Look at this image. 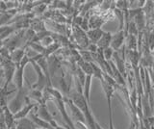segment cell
Segmentation results:
<instances>
[{
  "instance_id": "obj_24",
  "label": "cell",
  "mask_w": 154,
  "mask_h": 129,
  "mask_svg": "<svg viewBox=\"0 0 154 129\" xmlns=\"http://www.w3.org/2000/svg\"><path fill=\"white\" fill-rule=\"evenodd\" d=\"M41 41H42V45L45 47V48H46V47L51 45L53 42H54V40H53V38L51 36H48V37L43 38Z\"/></svg>"
},
{
  "instance_id": "obj_19",
  "label": "cell",
  "mask_w": 154,
  "mask_h": 129,
  "mask_svg": "<svg viewBox=\"0 0 154 129\" xmlns=\"http://www.w3.org/2000/svg\"><path fill=\"white\" fill-rule=\"evenodd\" d=\"M114 12H115L116 17L119 18V31H122L124 28V20H125L124 13L122 11L119 10V9H117V8H115Z\"/></svg>"
},
{
  "instance_id": "obj_18",
  "label": "cell",
  "mask_w": 154,
  "mask_h": 129,
  "mask_svg": "<svg viewBox=\"0 0 154 129\" xmlns=\"http://www.w3.org/2000/svg\"><path fill=\"white\" fill-rule=\"evenodd\" d=\"M91 68H93V77L98 78L100 81L103 80V71L101 70V69L95 63H94V62H91Z\"/></svg>"
},
{
  "instance_id": "obj_22",
  "label": "cell",
  "mask_w": 154,
  "mask_h": 129,
  "mask_svg": "<svg viewBox=\"0 0 154 129\" xmlns=\"http://www.w3.org/2000/svg\"><path fill=\"white\" fill-rule=\"evenodd\" d=\"M136 42H137L136 36L129 35V37H128V47H129V50L136 51V45H137Z\"/></svg>"
},
{
  "instance_id": "obj_7",
  "label": "cell",
  "mask_w": 154,
  "mask_h": 129,
  "mask_svg": "<svg viewBox=\"0 0 154 129\" xmlns=\"http://www.w3.org/2000/svg\"><path fill=\"white\" fill-rule=\"evenodd\" d=\"M35 107H37V104L35 103H28L25 106L22 107L17 113H16L14 115V118L16 121H19V119L25 118L27 115H29L32 112V109H34Z\"/></svg>"
},
{
  "instance_id": "obj_20",
  "label": "cell",
  "mask_w": 154,
  "mask_h": 129,
  "mask_svg": "<svg viewBox=\"0 0 154 129\" xmlns=\"http://www.w3.org/2000/svg\"><path fill=\"white\" fill-rule=\"evenodd\" d=\"M28 45L30 46L34 51L38 52V54H41V55H42V56H43V54H45V47H43L42 45L37 44V42H30V44H28Z\"/></svg>"
},
{
  "instance_id": "obj_28",
  "label": "cell",
  "mask_w": 154,
  "mask_h": 129,
  "mask_svg": "<svg viewBox=\"0 0 154 129\" xmlns=\"http://www.w3.org/2000/svg\"><path fill=\"white\" fill-rule=\"evenodd\" d=\"M131 129H136V127H135L134 124H132V126H131Z\"/></svg>"
},
{
  "instance_id": "obj_10",
  "label": "cell",
  "mask_w": 154,
  "mask_h": 129,
  "mask_svg": "<svg viewBox=\"0 0 154 129\" xmlns=\"http://www.w3.org/2000/svg\"><path fill=\"white\" fill-rule=\"evenodd\" d=\"M29 117H30V119L34 123H35V125L38 128H40V129H54L50 123L42 121V118H40L38 116H36L35 114H33L32 112L29 114Z\"/></svg>"
},
{
  "instance_id": "obj_8",
  "label": "cell",
  "mask_w": 154,
  "mask_h": 129,
  "mask_svg": "<svg viewBox=\"0 0 154 129\" xmlns=\"http://www.w3.org/2000/svg\"><path fill=\"white\" fill-rule=\"evenodd\" d=\"M104 31L101 28H97V29H89V31L86 32V35L88 37L89 41H91V44L96 45L97 41L100 40V38L102 37Z\"/></svg>"
},
{
  "instance_id": "obj_2",
  "label": "cell",
  "mask_w": 154,
  "mask_h": 129,
  "mask_svg": "<svg viewBox=\"0 0 154 129\" xmlns=\"http://www.w3.org/2000/svg\"><path fill=\"white\" fill-rule=\"evenodd\" d=\"M54 102H55L57 109L59 110V113L61 114L63 119H64L65 122L66 123V125L69 126L70 129H76L73 121H72L71 118L69 116V114L66 113V103L64 101V99H54Z\"/></svg>"
},
{
  "instance_id": "obj_17",
  "label": "cell",
  "mask_w": 154,
  "mask_h": 129,
  "mask_svg": "<svg viewBox=\"0 0 154 129\" xmlns=\"http://www.w3.org/2000/svg\"><path fill=\"white\" fill-rule=\"evenodd\" d=\"M103 22L104 21L99 17L94 16L89 20V26L91 29H97V28H101Z\"/></svg>"
},
{
  "instance_id": "obj_26",
  "label": "cell",
  "mask_w": 154,
  "mask_h": 129,
  "mask_svg": "<svg viewBox=\"0 0 154 129\" xmlns=\"http://www.w3.org/2000/svg\"><path fill=\"white\" fill-rule=\"evenodd\" d=\"M46 8V4H38V6H36V8L34 9V11H35L36 14H38V15H40V14H42L43 12H45V9Z\"/></svg>"
},
{
  "instance_id": "obj_23",
  "label": "cell",
  "mask_w": 154,
  "mask_h": 129,
  "mask_svg": "<svg viewBox=\"0 0 154 129\" xmlns=\"http://www.w3.org/2000/svg\"><path fill=\"white\" fill-rule=\"evenodd\" d=\"M147 45H148V49L150 51H153V49H154V32L153 31H151L148 35Z\"/></svg>"
},
{
  "instance_id": "obj_29",
  "label": "cell",
  "mask_w": 154,
  "mask_h": 129,
  "mask_svg": "<svg viewBox=\"0 0 154 129\" xmlns=\"http://www.w3.org/2000/svg\"><path fill=\"white\" fill-rule=\"evenodd\" d=\"M38 129H40V128H38Z\"/></svg>"
},
{
  "instance_id": "obj_27",
  "label": "cell",
  "mask_w": 154,
  "mask_h": 129,
  "mask_svg": "<svg viewBox=\"0 0 154 129\" xmlns=\"http://www.w3.org/2000/svg\"><path fill=\"white\" fill-rule=\"evenodd\" d=\"M152 99H153V110H152V114L154 115V85L152 84Z\"/></svg>"
},
{
  "instance_id": "obj_9",
  "label": "cell",
  "mask_w": 154,
  "mask_h": 129,
  "mask_svg": "<svg viewBox=\"0 0 154 129\" xmlns=\"http://www.w3.org/2000/svg\"><path fill=\"white\" fill-rule=\"evenodd\" d=\"M111 40H112V33L104 31L102 37L100 38V40L97 41V44H96L97 48L101 49V50L108 48V47H110V45H111Z\"/></svg>"
},
{
  "instance_id": "obj_21",
  "label": "cell",
  "mask_w": 154,
  "mask_h": 129,
  "mask_svg": "<svg viewBox=\"0 0 154 129\" xmlns=\"http://www.w3.org/2000/svg\"><path fill=\"white\" fill-rule=\"evenodd\" d=\"M114 50L111 48V47H108V48H106L104 50H102V54H103V57L105 61H111L113 58V55H114Z\"/></svg>"
},
{
  "instance_id": "obj_5",
  "label": "cell",
  "mask_w": 154,
  "mask_h": 129,
  "mask_svg": "<svg viewBox=\"0 0 154 129\" xmlns=\"http://www.w3.org/2000/svg\"><path fill=\"white\" fill-rule=\"evenodd\" d=\"M125 36L126 35H125L124 30L119 31L116 34L112 35V40H111V45H110L111 48L114 51H119L124 44Z\"/></svg>"
},
{
  "instance_id": "obj_4",
  "label": "cell",
  "mask_w": 154,
  "mask_h": 129,
  "mask_svg": "<svg viewBox=\"0 0 154 129\" xmlns=\"http://www.w3.org/2000/svg\"><path fill=\"white\" fill-rule=\"evenodd\" d=\"M64 101H65V103H66L67 105H69V107L70 109L71 114H72V118H73L72 121H75V123L80 122V123H83L86 125V119L84 117V114L75 106V105L73 104V102H72L69 97H66V99L64 97Z\"/></svg>"
},
{
  "instance_id": "obj_3",
  "label": "cell",
  "mask_w": 154,
  "mask_h": 129,
  "mask_svg": "<svg viewBox=\"0 0 154 129\" xmlns=\"http://www.w3.org/2000/svg\"><path fill=\"white\" fill-rule=\"evenodd\" d=\"M37 116L42 118V121H45L48 123H50L53 128H56L58 126V123L55 121L53 117L51 116V114L48 112V110L46 108V106L45 104H42V105H38V108H37Z\"/></svg>"
},
{
  "instance_id": "obj_25",
  "label": "cell",
  "mask_w": 154,
  "mask_h": 129,
  "mask_svg": "<svg viewBox=\"0 0 154 129\" xmlns=\"http://www.w3.org/2000/svg\"><path fill=\"white\" fill-rule=\"evenodd\" d=\"M89 20H88V16H86L83 17V20H82V23L80 25V28L82 30H83L84 32L86 31H89Z\"/></svg>"
},
{
  "instance_id": "obj_15",
  "label": "cell",
  "mask_w": 154,
  "mask_h": 129,
  "mask_svg": "<svg viewBox=\"0 0 154 129\" xmlns=\"http://www.w3.org/2000/svg\"><path fill=\"white\" fill-rule=\"evenodd\" d=\"M28 97L34 99L36 102L38 103V105H42V104H45V98H43V94L42 91H38L36 89H33L30 93L28 94Z\"/></svg>"
},
{
  "instance_id": "obj_12",
  "label": "cell",
  "mask_w": 154,
  "mask_h": 129,
  "mask_svg": "<svg viewBox=\"0 0 154 129\" xmlns=\"http://www.w3.org/2000/svg\"><path fill=\"white\" fill-rule=\"evenodd\" d=\"M3 113H4V118H5V122H6V126L8 129H13L14 126V122H16V119L14 118V114L10 111L9 108L6 106L3 107Z\"/></svg>"
},
{
  "instance_id": "obj_11",
  "label": "cell",
  "mask_w": 154,
  "mask_h": 129,
  "mask_svg": "<svg viewBox=\"0 0 154 129\" xmlns=\"http://www.w3.org/2000/svg\"><path fill=\"white\" fill-rule=\"evenodd\" d=\"M113 58H114V64H115V66H116V68H117V69L119 71V73L123 76V75L125 74V64H124V59L119 54V52H118V51H115V52H114Z\"/></svg>"
},
{
  "instance_id": "obj_16",
  "label": "cell",
  "mask_w": 154,
  "mask_h": 129,
  "mask_svg": "<svg viewBox=\"0 0 154 129\" xmlns=\"http://www.w3.org/2000/svg\"><path fill=\"white\" fill-rule=\"evenodd\" d=\"M30 24H31V29L33 31H35L36 33L46 30L45 28V22L38 20V18H35V20L30 21Z\"/></svg>"
},
{
  "instance_id": "obj_13",
  "label": "cell",
  "mask_w": 154,
  "mask_h": 129,
  "mask_svg": "<svg viewBox=\"0 0 154 129\" xmlns=\"http://www.w3.org/2000/svg\"><path fill=\"white\" fill-rule=\"evenodd\" d=\"M91 79L93 76L91 75H86L85 83L83 85V95L87 102L91 104Z\"/></svg>"
},
{
  "instance_id": "obj_1",
  "label": "cell",
  "mask_w": 154,
  "mask_h": 129,
  "mask_svg": "<svg viewBox=\"0 0 154 129\" xmlns=\"http://www.w3.org/2000/svg\"><path fill=\"white\" fill-rule=\"evenodd\" d=\"M30 63L32 64L33 66V69H35L36 71V73L38 75V81H37V83L34 85V89H36V90H38V91H42V90H45L46 87H47V79L45 77V75L43 74L42 72V70L40 68V66H38L36 62H34L32 60H30Z\"/></svg>"
},
{
  "instance_id": "obj_14",
  "label": "cell",
  "mask_w": 154,
  "mask_h": 129,
  "mask_svg": "<svg viewBox=\"0 0 154 129\" xmlns=\"http://www.w3.org/2000/svg\"><path fill=\"white\" fill-rule=\"evenodd\" d=\"M24 56H25V51L20 48H17L10 54V59H11L13 63L17 66L20 64V62Z\"/></svg>"
},
{
  "instance_id": "obj_6",
  "label": "cell",
  "mask_w": 154,
  "mask_h": 129,
  "mask_svg": "<svg viewBox=\"0 0 154 129\" xmlns=\"http://www.w3.org/2000/svg\"><path fill=\"white\" fill-rule=\"evenodd\" d=\"M24 68L25 66H17L16 71H14V86H16V89L17 91L21 90L23 88V81H24Z\"/></svg>"
}]
</instances>
